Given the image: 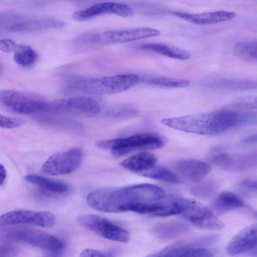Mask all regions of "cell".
Returning a JSON list of instances; mask_svg holds the SVG:
<instances>
[{
    "label": "cell",
    "mask_w": 257,
    "mask_h": 257,
    "mask_svg": "<svg viewBox=\"0 0 257 257\" xmlns=\"http://www.w3.org/2000/svg\"><path fill=\"white\" fill-rule=\"evenodd\" d=\"M163 122L166 126L180 131L214 136L239 127L257 124V111L220 109L166 118Z\"/></svg>",
    "instance_id": "obj_1"
},
{
    "label": "cell",
    "mask_w": 257,
    "mask_h": 257,
    "mask_svg": "<svg viewBox=\"0 0 257 257\" xmlns=\"http://www.w3.org/2000/svg\"><path fill=\"white\" fill-rule=\"evenodd\" d=\"M165 197V192L162 188L145 183L96 189L87 195L86 201L97 211L118 213L123 212L124 207L128 204L156 201Z\"/></svg>",
    "instance_id": "obj_2"
},
{
    "label": "cell",
    "mask_w": 257,
    "mask_h": 257,
    "mask_svg": "<svg viewBox=\"0 0 257 257\" xmlns=\"http://www.w3.org/2000/svg\"><path fill=\"white\" fill-rule=\"evenodd\" d=\"M140 82V77L134 74H123L99 78L74 77L70 87L87 93L104 95L126 90Z\"/></svg>",
    "instance_id": "obj_3"
},
{
    "label": "cell",
    "mask_w": 257,
    "mask_h": 257,
    "mask_svg": "<svg viewBox=\"0 0 257 257\" xmlns=\"http://www.w3.org/2000/svg\"><path fill=\"white\" fill-rule=\"evenodd\" d=\"M165 139L154 133H142L125 138L98 142L96 146L109 150L113 156L120 157L136 151L151 150L163 147Z\"/></svg>",
    "instance_id": "obj_4"
},
{
    "label": "cell",
    "mask_w": 257,
    "mask_h": 257,
    "mask_svg": "<svg viewBox=\"0 0 257 257\" xmlns=\"http://www.w3.org/2000/svg\"><path fill=\"white\" fill-rule=\"evenodd\" d=\"M1 237L54 253L61 252L65 247L64 242L59 238L44 231L27 227L5 228L1 231Z\"/></svg>",
    "instance_id": "obj_5"
},
{
    "label": "cell",
    "mask_w": 257,
    "mask_h": 257,
    "mask_svg": "<svg viewBox=\"0 0 257 257\" xmlns=\"http://www.w3.org/2000/svg\"><path fill=\"white\" fill-rule=\"evenodd\" d=\"M160 35V32L158 30L142 27L86 33L76 38L74 42L81 45H104L128 42L156 37Z\"/></svg>",
    "instance_id": "obj_6"
},
{
    "label": "cell",
    "mask_w": 257,
    "mask_h": 257,
    "mask_svg": "<svg viewBox=\"0 0 257 257\" xmlns=\"http://www.w3.org/2000/svg\"><path fill=\"white\" fill-rule=\"evenodd\" d=\"M0 101L8 109L21 114H32L49 110V101L44 98L17 90H1Z\"/></svg>",
    "instance_id": "obj_7"
},
{
    "label": "cell",
    "mask_w": 257,
    "mask_h": 257,
    "mask_svg": "<svg viewBox=\"0 0 257 257\" xmlns=\"http://www.w3.org/2000/svg\"><path fill=\"white\" fill-rule=\"evenodd\" d=\"M0 25L15 32H31L63 28L65 23L49 18L36 17L16 13H1Z\"/></svg>",
    "instance_id": "obj_8"
},
{
    "label": "cell",
    "mask_w": 257,
    "mask_h": 257,
    "mask_svg": "<svg viewBox=\"0 0 257 257\" xmlns=\"http://www.w3.org/2000/svg\"><path fill=\"white\" fill-rule=\"evenodd\" d=\"M81 226L108 240L125 243L130 239L129 232L107 218L93 214H83L77 216Z\"/></svg>",
    "instance_id": "obj_9"
},
{
    "label": "cell",
    "mask_w": 257,
    "mask_h": 257,
    "mask_svg": "<svg viewBox=\"0 0 257 257\" xmlns=\"http://www.w3.org/2000/svg\"><path fill=\"white\" fill-rule=\"evenodd\" d=\"M83 152L76 147L50 156L42 166V171L50 175H63L75 171L81 165Z\"/></svg>",
    "instance_id": "obj_10"
},
{
    "label": "cell",
    "mask_w": 257,
    "mask_h": 257,
    "mask_svg": "<svg viewBox=\"0 0 257 257\" xmlns=\"http://www.w3.org/2000/svg\"><path fill=\"white\" fill-rule=\"evenodd\" d=\"M183 205L180 215L196 226L210 230H221L224 227V223L214 212L203 204L184 198Z\"/></svg>",
    "instance_id": "obj_11"
},
{
    "label": "cell",
    "mask_w": 257,
    "mask_h": 257,
    "mask_svg": "<svg viewBox=\"0 0 257 257\" xmlns=\"http://www.w3.org/2000/svg\"><path fill=\"white\" fill-rule=\"evenodd\" d=\"M100 110V106L94 99L83 96L55 99L49 102L48 111H57L78 116L92 117Z\"/></svg>",
    "instance_id": "obj_12"
},
{
    "label": "cell",
    "mask_w": 257,
    "mask_h": 257,
    "mask_svg": "<svg viewBox=\"0 0 257 257\" xmlns=\"http://www.w3.org/2000/svg\"><path fill=\"white\" fill-rule=\"evenodd\" d=\"M55 216L49 211H36L19 209L7 212L1 216V226L30 224L42 227H52L55 222Z\"/></svg>",
    "instance_id": "obj_13"
},
{
    "label": "cell",
    "mask_w": 257,
    "mask_h": 257,
    "mask_svg": "<svg viewBox=\"0 0 257 257\" xmlns=\"http://www.w3.org/2000/svg\"><path fill=\"white\" fill-rule=\"evenodd\" d=\"M103 14H114L123 18H130L134 16V13L127 5L106 2L77 11L74 13L73 18L77 21H86Z\"/></svg>",
    "instance_id": "obj_14"
},
{
    "label": "cell",
    "mask_w": 257,
    "mask_h": 257,
    "mask_svg": "<svg viewBox=\"0 0 257 257\" xmlns=\"http://www.w3.org/2000/svg\"><path fill=\"white\" fill-rule=\"evenodd\" d=\"M257 246V223L246 226L230 240L227 253L231 255L246 252Z\"/></svg>",
    "instance_id": "obj_15"
},
{
    "label": "cell",
    "mask_w": 257,
    "mask_h": 257,
    "mask_svg": "<svg viewBox=\"0 0 257 257\" xmlns=\"http://www.w3.org/2000/svg\"><path fill=\"white\" fill-rule=\"evenodd\" d=\"M181 19L199 25H206L224 22L234 18L236 14L233 12L218 11L201 13H189L182 12L171 13Z\"/></svg>",
    "instance_id": "obj_16"
},
{
    "label": "cell",
    "mask_w": 257,
    "mask_h": 257,
    "mask_svg": "<svg viewBox=\"0 0 257 257\" xmlns=\"http://www.w3.org/2000/svg\"><path fill=\"white\" fill-rule=\"evenodd\" d=\"M175 167L186 179L195 182L201 181L211 171V167L207 163L190 159L177 161Z\"/></svg>",
    "instance_id": "obj_17"
},
{
    "label": "cell",
    "mask_w": 257,
    "mask_h": 257,
    "mask_svg": "<svg viewBox=\"0 0 257 257\" xmlns=\"http://www.w3.org/2000/svg\"><path fill=\"white\" fill-rule=\"evenodd\" d=\"M207 85L214 89L233 91L257 90V80L227 78H217L208 82Z\"/></svg>",
    "instance_id": "obj_18"
},
{
    "label": "cell",
    "mask_w": 257,
    "mask_h": 257,
    "mask_svg": "<svg viewBox=\"0 0 257 257\" xmlns=\"http://www.w3.org/2000/svg\"><path fill=\"white\" fill-rule=\"evenodd\" d=\"M151 256L171 257H210L213 256L211 251L205 247L190 248L174 243L150 255Z\"/></svg>",
    "instance_id": "obj_19"
},
{
    "label": "cell",
    "mask_w": 257,
    "mask_h": 257,
    "mask_svg": "<svg viewBox=\"0 0 257 257\" xmlns=\"http://www.w3.org/2000/svg\"><path fill=\"white\" fill-rule=\"evenodd\" d=\"M157 161V158L154 154L143 152L125 159L120 163V166L139 174L154 167L156 164Z\"/></svg>",
    "instance_id": "obj_20"
},
{
    "label": "cell",
    "mask_w": 257,
    "mask_h": 257,
    "mask_svg": "<svg viewBox=\"0 0 257 257\" xmlns=\"http://www.w3.org/2000/svg\"><path fill=\"white\" fill-rule=\"evenodd\" d=\"M190 228L186 223L178 221H171L156 226L153 232L160 239H172L183 236L188 233Z\"/></svg>",
    "instance_id": "obj_21"
},
{
    "label": "cell",
    "mask_w": 257,
    "mask_h": 257,
    "mask_svg": "<svg viewBox=\"0 0 257 257\" xmlns=\"http://www.w3.org/2000/svg\"><path fill=\"white\" fill-rule=\"evenodd\" d=\"M25 179L44 190L56 194H63L69 190L67 183L38 174H28L25 176Z\"/></svg>",
    "instance_id": "obj_22"
},
{
    "label": "cell",
    "mask_w": 257,
    "mask_h": 257,
    "mask_svg": "<svg viewBox=\"0 0 257 257\" xmlns=\"http://www.w3.org/2000/svg\"><path fill=\"white\" fill-rule=\"evenodd\" d=\"M139 48L180 60H187L191 56L190 53L184 50L175 46L164 44H147L141 46Z\"/></svg>",
    "instance_id": "obj_23"
},
{
    "label": "cell",
    "mask_w": 257,
    "mask_h": 257,
    "mask_svg": "<svg viewBox=\"0 0 257 257\" xmlns=\"http://www.w3.org/2000/svg\"><path fill=\"white\" fill-rule=\"evenodd\" d=\"M244 205V202L240 197L230 192L220 193L213 203L215 211L220 213L239 208Z\"/></svg>",
    "instance_id": "obj_24"
},
{
    "label": "cell",
    "mask_w": 257,
    "mask_h": 257,
    "mask_svg": "<svg viewBox=\"0 0 257 257\" xmlns=\"http://www.w3.org/2000/svg\"><path fill=\"white\" fill-rule=\"evenodd\" d=\"M139 175L154 180L173 184H180V178L169 169L160 165H155L152 168Z\"/></svg>",
    "instance_id": "obj_25"
},
{
    "label": "cell",
    "mask_w": 257,
    "mask_h": 257,
    "mask_svg": "<svg viewBox=\"0 0 257 257\" xmlns=\"http://www.w3.org/2000/svg\"><path fill=\"white\" fill-rule=\"evenodd\" d=\"M140 82L167 88H183L187 87L190 84V82L186 79L159 76L140 77Z\"/></svg>",
    "instance_id": "obj_26"
},
{
    "label": "cell",
    "mask_w": 257,
    "mask_h": 257,
    "mask_svg": "<svg viewBox=\"0 0 257 257\" xmlns=\"http://www.w3.org/2000/svg\"><path fill=\"white\" fill-rule=\"evenodd\" d=\"M234 55L248 62H257V41L239 42L233 47Z\"/></svg>",
    "instance_id": "obj_27"
},
{
    "label": "cell",
    "mask_w": 257,
    "mask_h": 257,
    "mask_svg": "<svg viewBox=\"0 0 257 257\" xmlns=\"http://www.w3.org/2000/svg\"><path fill=\"white\" fill-rule=\"evenodd\" d=\"M14 53L15 61L24 67L33 65L38 58L37 52L32 47L26 45L18 44Z\"/></svg>",
    "instance_id": "obj_28"
},
{
    "label": "cell",
    "mask_w": 257,
    "mask_h": 257,
    "mask_svg": "<svg viewBox=\"0 0 257 257\" xmlns=\"http://www.w3.org/2000/svg\"><path fill=\"white\" fill-rule=\"evenodd\" d=\"M230 105L239 109H257V96L246 95L239 97L231 101Z\"/></svg>",
    "instance_id": "obj_29"
},
{
    "label": "cell",
    "mask_w": 257,
    "mask_h": 257,
    "mask_svg": "<svg viewBox=\"0 0 257 257\" xmlns=\"http://www.w3.org/2000/svg\"><path fill=\"white\" fill-rule=\"evenodd\" d=\"M210 161L216 167L225 170L232 169L234 163L233 159L231 156L222 152L213 155L211 157Z\"/></svg>",
    "instance_id": "obj_30"
},
{
    "label": "cell",
    "mask_w": 257,
    "mask_h": 257,
    "mask_svg": "<svg viewBox=\"0 0 257 257\" xmlns=\"http://www.w3.org/2000/svg\"><path fill=\"white\" fill-rule=\"evenodd\" d=\"M214 190V186L212 183H204L197 185L192 189L194 195L200 197H206L210 196Z\"/></svg>",
    "instance_id": "obj_31"
},
{
    "label": "cell",
    "mask_w": 257,
    "mask_h": 257,
    "mask_svg": "<svg viewBox=\"0 0 257 257\" xmlns=\"http://www.w3.org/2000/svg\"><path fill=\"white\" fill-rule=\"evenodd\" d=\"M1 127L13 128L23 125L25 121L22 119L1 115Z\"/></svg>",
    "instance_id": "obj_32"
},
{
    "label": "cell",
    "mask_w": 257,
    "mask_h": 257,
    "mask_svg": "<svg viewBox=\"0 0 257 257\" xmlns=\"http://www.w3.org/2000/svg\"><path fill=\"white\" fill-rule=\"evenodd\" d=\"M115 252L113 251H103L97 249L87 248L82 250L80 256L82 257L88 256H114Z\"/></svg>",
    "instance_id": "obj_33"
},
{
    "label": "cell",
    "mask_w": 257,
    "mask_h": 257,
    "mask_svg": "<svg viewBox=\"0 0 257 257\" xmlns=\"http://www.w3.org/2000/svg\"><path fill=\"white\" fill-rule=\"evenodd\" d=\"M17 45L13 40L10 39L4 38L0 41V49L2 51L6 53L14 52Z\"/></svg>",
    "instance_id": "obj_34"
},
{
    "label": "cell",
    "mask_w": 257,
    "mask_h": 257,
    "mask_svg": "<svg viewBox=\"0 0 257 257\" xmlns=\"http://www.w3.org/2000/svg\"><path fill=\"white\" fill-rule=\"evenodd\" d=\"M241 187L257 193V179L245 180L239 184Z\"/></svg>",
    "instance_id": "obj_35"
},
{
    "label": "cell",
    "mask_w": 257,
    "mask_h": 257,
    "mask_svg": "<svg viewBox=\"0 0 257 257\" xmlns=\"http://www.w3.org/2000/svg\"><path fill=\"white\" fill-rule=\"evenodd\" d=\"M16 252H17V250L13 246L7 245L1 246V256L11 255Z\"/></svg>",
    "instance_id": "obj_36"
},
{
    "label": "cell",
    "mask_w": 257,
    "mask_h": 257,
    "mask_svg": "<svg viewBox=\"0 0 257 257\" xmlns=\"http://www.w3.org/2000/svg\"><path fill=\"white\" fill-rule=\"evenodd\" d=\"M241 142L243 144H252L257 142V134H252L243 138Z\"/></svg>",
    "instance_id": "obj_37"
},
{
    "label": "cell",
    "mask_w": 257,
    "mask_h": 257,
    "mask_svg": "<svg viewBox=\"0 0 257 257\" xmlns=\"http://www.w3.org/2000/svg\"><path fill=\"white\" fill-rule=\"evenodd\" d=\"M7 178V171L4 166L1 164L0 166V181L1 186H2L6 179Z\"/></svg>",
    "instance_id": "obj_38"
}]
</instances>
